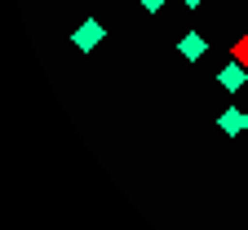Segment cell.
Masks as SVG:
<instances>
[{"label":"cell","mask_w":248,"mask_h":230,"mask_svg":"<svg viewBox=\"0 0 248 230\" xmlns=\"http://www.w3.org/2000/svg\"><path fill=\"white\" fill-rule=\"evenodd\" d=\"M217 128H222L226 138H239V133H248V111H239V107H226L222 115H217Z\"/></svg>","instance_id":"7a4b0ae2"},{"label":"cell","mask_w":248,"mask_h":230,"mask_svg":"<svg viewBox=\"0 0 248 230\" xmlns=\"http://www.w3.org/2000/svg\"><path fill=\"white\" fill-rule=\"evenodd\" d=\"M182 5H186V9H200V5H204V0H182Z\"/></svg>","instance_id":"5b68a950"},{"label":"cell","mask_w":248,"mask_h":230,"mask_svg":"<svg viewBox=\"0 0 248 230\" xmlns=\"http://www.w3.org/2000/svg\"><path fill=\"white\" fill-rule=\"evenodd\" d=\"M102 40H107V27H102L98 18H84V22L76 27V36H71V45H76L80 53H93Z\"/></svg>","instance_id":"6da1fadb"},{"label":"cell","mask_w":248,"mask_h":230,"mask_svg":"<svg viewBox=\"0 0 248 230\" xmlns=\"http://www.w3.org/2000/svg\"><path fill=\"white\" fill-rule=\"evenodd\" d=\"M138 9H146V14H160V9H164V0H138Z\"/></svg>","instance_id":"277c9868"},{"label":"cell","mask_w":248,"mask_h":230,"mask_svg":"<svg viewBox=\"0 0 248 230\" xmlns=\"http://www.w3.org/2000/svg\"><path fill=\"white\" fill-rule=\"evenodd\" d=\"M177 53H182L186 62H195V58H204V53H208V40L200 36V31H186V36L177 40Z\"/></svg>","instance_id":"3957f363"}]
</instances>
